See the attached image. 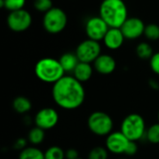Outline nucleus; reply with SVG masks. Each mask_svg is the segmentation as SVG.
I'll use <instances>...</instances> for the list:
<instances>
[{"mask_svg":"<svg viewBox=\"0 0 159 159\" xmlns=\"http://www.w3.org/2000/svg\"><path fill=\"white\" fill-rule=\"evenodd\" d=\"M52 98L61 109L75 110L84 103L86 91L82 83L74 75H64L53 84Z\"/></svg>","mask_w":159,"mask_h":159,"instance_id":"f257e3e1","label":"nucleus"},{"mask_svg":"<svg viewBox=\"0 0 159 159\" xmlns=\"http://www.w3.org/2000/svg\"><path fill=\"white\" fill-rule=\"evenodd\" d=\"M99 12L110 28H120L129 18L128 7L123 0H102Z\"/></svg>","mask_w":159,"mask_h":159,"instance_id":"f03ea898","label":"nucleus"},{"mask_svg":"<svg viewBox=\"0 0 159 159\" xmlns=\"http://www.w3.org/2000/svg\"><path fill=\"white\" fill-rule=\"evenodd\" d=\"M34 74L39 80L48 84H55L65 75L60 61L54 58L39 60L34 66Z\"/></svg>","mask_w":159,"mask_h":159,"instance_id":"7ed1b4c3","label":"nucleus"},{"mask_svg":"<svg viewBox=\"0 0 159 159\" xmlns=\"http://www.w3.org/2000/svg\"><path fill=\"white\" fill-rule=\"evenodd\" d=\"M146 125L143 117L136 113L128 115L121 123V132L132 142H138L145 137Z\"/></svg>","mask_w":159,"mask_h":159,"instance_id":"20e7f679","label":"nucleus"},{"mask_svg":"<svg viewBox=\"0 0 159 159\" xmlns=\"http://www.w3.org/2000/svg\"><path fill=\"white\" fill-rule=\"evenodd\" d=\"M88 128L94 135L107 137L113 132L114 121L107 113L95 111L88 118Z\"/></svg>","mask_w":159,"mask_h":159,"instance_id":"39448f33","label":"nucleus"},{"mask_svg":"<svg viewBox=\"0 0 159 159\" xmlns=\"http://www.w3.org/2000/svg\"><path fill=\"white\" fill-rule=\"evenodd\" d=\"M68 18L63 9L53 7L50 10L46 12L43 17L44 29L52 34L62 32L67 25Z\"/></svg>","mask_w":159,"mask_h":159,"instance_id":"423d86ee","label":"nucleus"},{"mask_svg":"<svg viewBox=\"0 0 159 159\" xmlns=\"http://www.w3.org/2000/svg\"><path fill=\"white\" fill-rule=\"evenodd\" d=\"M102 47L99 41H95L92 39H86L79 43L75 49V54L82 62L91 63L96 61V59L102 54Z\"/></svg>","mask_w":159,"mask_h":159,"instance_id":"0eeeda50","label":"nucleus"},{"mask_svg":"<svg viewBox=\"0 0 159 159\" xmlns=\"http://www.w3.org/2000/svg\"><path fill=\"white\" fill-rule=\"evenodd\" d=\"M33 22L32 15L24 8L9 12L7 18L8 28L15 33H21L30 28Z\"/></svg>","mask_w":159,"mask_h":159,"instance_id":"6e6552de","label":"nucleus"},{"mask_svg":"<svg viewBox=\"0 0 159 159\" xmlns=\"http://www.w3.org/2000/svg\"><path fill=\"white\" fill-rule=\"evenodd\" d=\"M109 28V25L100 16L89 18L85 24V32L88 38L95 41L103 40Z\"/></svg>","mask_w":159,"mask_h":159,"instance_id":"1a4fd4ad","label":"nucleus"},{"mask_svg":"<svg viewBox=\"0 0 159 159\" xmlns=\"http://www.w3.org/2000/svg\"><path fill=\"white\" fill-rule=\"evenodd\" d=\"M34 122L36 127L44 130L51 129L59 122V114L54 108L44 107L35 114Z\"/></svg>","mask_w":159,"mask_h":159,"instance_id":"9d476101","label":"nucleus"},{"mask_svg":"<svg viewBox=\"0 0 159 159\" xmlns=\"http://www.w3.org/2000/svg\"><path fill=\"white\" fill-rule=\"evenodd\" d=\"M129 142L121 131H113L106 137L105 148L114 155H125Z\"/></svg>","mask_w":159,"mask_h":159,"instance_id":"9b49d317","label":"nucleus"},{"mask_svg":"<svg viewBox=\"0 0 159 159\" xmlns=\"http://www.w3.org/2000/svg\"><path fill=\"white\" fill-rule=\"evenodd\" d=\"M145 26L146 25L144 24L143 20L137 17H131L127 19L120 29L126 39L134 40L138 39L144 34Z\"/></svg>","mask_w":159,"mask_h":159,"instance_id":"f8f14e48","label":"nucleus"},{"mask_svg":"<svg viewBox=\"0 0 159 159\" xmlns=\"http://www.w3.org/2000/svg\"><path fill=\"white\" fill-rule=\"evenodd\" d=\"M93 68L101 75H110L116 68V61L109 54H101L93 62Z\"/></svg>","mask_w":159,"mask_h":159,"instance_id":"ddd939ff","label":"nucleus"},{"mask_svg":"<svg viewBox=\"0 0 159 159\" xmlns=\"http://www.w3.org/2000/svg\"><path fill=\"white\" fill-rule=\"evenodd\" d=\"M125 39L126 38L120 28H109L103 38V43L107 48L116 50L122 47Z\"/></svg>","mask_w":159,"mask_h":159,"instance_id":"4468645a","label":"nucleus"},{"mask_svg":"<svg viewBox=\"0 0 159 159\" xmlns=\"http://www.w3.org/2000/svg\"><path fill=\"white\" fill-rule=\"evenodd\" d=\"M93 69L94 68L93 66H91L90 63L79 61V63L77 64V66L73 72V75L79 82L84 83L91 78L93 74Z\"/></svg>","mask_w":159,"mask_h":159,"instance_id":"2eb2a0df","label":"nucleus"},{"mask_svg":"<svg viewBox=\"0 0 159 159\" xmlns=\"http://www.w3.org/2000/svg\"><path fill=\"white\" fill-rule=\"evenodd\" d=\"M59 61L65 73H73L75 67L77 66V64L79 63V60L76 54L72 52L63 53L60 57Z\"/></svg>","mask_w":159,"mask_h":159,"instance_id":"dca6fc26","label":"nucleus"},{"mask_svg":"<svg viewBox=\"0 0 159 159\" xmlns=\"http://www.w3.org/2000/svg\"><path fill=\"white\" fill-rule=\"evenodd\" d=\"M12 108L18 114H27L32 109V102L27 97L18 96L12 102Z\"/></svg>","mask_w":159,"mask_h":159,"instance_id":"f3484780","label":"nucleus"},{"mask_svg":"<svg viewBox=\"0 0 159 159\" xmlns=\"http://www.w3.org/2000/svg\"><path fill=\"white\" fill-rule=\"evenodd\" d=\"M19 159H45V152L36 146H27L19 154Z\"/></svg>","mask_w":159,"mask_h":159,"instance_id":"a211bd4d","label":"nucleus"},{"mask_svg":"<svg viewBox=\"0 0 159 159\" xmlns=\"http://www.w3.org/2000/svg\"><path fill=\"white\" fill-rule=\"evenodd\" d=\"M46 130L42 129L41 128L38 127H34L30 129V131L28 132L27 135V141L34 146H37L39 144H41L44 140H45V133Z\"/></svg>","mask_w":159,"mask_h":159,"instance_id":"6ab92c4d","label":"nucleus"},{"mask_svg":"<svg viewBox=\"0 0 159 159\" xmlns=\"http://www.w3.org/2000/svg\"><path fill=\"white\" fill-rule=\"evenodd\" d=\"M136 54L141 60H150L154 55V50L149 43L142 42L136 47Z\"/></svg>","mask_w":159,"mask_h":159,"instance_id":"aec40b11","label":"nucleus"},{"mask_svg":"<svg viewBox=\"0 0 159 159\" xmlns=\"http://www.w3.org/2000/svg\"><path fill=\"white\" fill-rule=\"evenodd\" d=\"M26 0H0V7H4L9 12L22 9Z\"/></svg>","mask_w":159,"mask_h":159,"instance_id":"412c9836","label":"nucleus"},{"mask_svg":"<svg viewBox=\"0 0 159 159\" xmlns=\"http://www.w3.org/2000/svg\"><path fill=\"white\" fill-rule=\"evenodd\" d=\"M146 140L153 144H158L159 143V122L153 124L146 129L145 133Z\"/></svg>","mask_w":159,"mask_h":159,"instance_id":"4be33fe9","label":"nucleus"},{"mask_svg":"<svg viewBox=\"0 0 159 159\" xmlns=\"http://www.w3.org/2000/svg\"><path fill=\"white\" fill-rule=\"evenodd\" d=\"M45 159H65V151L57 145L50 146L45 152Z\"/></svg>","mask_w":159,"mask_h":159,"instance_id":"5701e85b","label":"nucleus"},{"mask_svg":"<svg viewBox=\"0 0 159 159\" xmlns=\"http://www.w3.org/2000/svg\"><path fill=\"white\" fill-rule=\"evenodd\" d=\"M109 152L106 148L102 146H96L92 148L89 155L88 159H108Z\"/></svg>","mask_w":159,"mask_h":159,"instance_id":"b1692460","label":"nucleus"},{"mask_svg":"<svg viewBox=\"0 0 159 159\" xmlns=\"http://www.w3.org/2000/svg\"><path fill=\"white\" fill-rule=\"evenodd\" d=\"M145 37L151 41H156L159 39V25L156 23H150L145 26L144 34Z\"/></svg>","mask_w":159,"mask_h":159,"instance_id":"393cba45","label":"nucleus"},{"mask_svg":"<svg viewBox=\"0 0 159 159\" xmlns=\"http://www.w3.org/2000/svg\"><path fill=\"white\" fill-rule=\"evenodd\" d=\"M34 7L37 11L46 13L53 7V2L52 0H34Z\"/></svg>","mask_w":159,"mask_h":159,"instance_id":"a878e982","label":"nucleus"},{"mask_svg":"<svg viewBox=\"0 0 159 159\" xmlns=\"http://www.w3.org/2000/svg\"><path fill=\"white\" fill-rule=\"evenodd\" d=\"M150 67L156 75H159V52L154 53L150 59Z\"/></svg>","mask_w":159,"mask_h":159,"instance_id":"bb28decb","label":"nucleus"},{"mask_svg":"<svg viewBox=\"0 0 159 159\" xmlns=\"http://www.w3.org/2000/svg\"><path fill=\"white\" fill-rule=\"evenodd\" d=\"M138 149H139V147H138L137 142L130 141L129 143V145H128V147H127V150L125 152V155L128 156V157H132V156H134V155L137 154Z\"/></svg>","mask_w":159,"mask_h":159,"instance_id":"cd10ccee","label":"nucleus"},{"mask_svg":"<svg viewBox=\"0 0 159 159\" xmlns=\"http://www.w3.org/2000/svg\"><path fill=\"white\" fill-rule=\"evenodd\" d=\"M79 158V154L76 149L70 148L65 151V159H77Z\"/></svg>","mask_w":159,"mask_h":159,"instance_id":"c85d7f7f","label":"nucleus"},{"mask_svg":"<svg viewBox=\"0 0 159 159\" xmlns=\"http://www.w3.org/2000/svg\"><path fill=\"white\" fill-rule=\"evenodd\" d=\"M26 147H27V141L25 139H23V138L18 139L14 143V148L17 149V150H20V152L21 150H23L24 148H26Z\"/></svg>","mask_w":159,"mask_h":159,"instance_id":"c756f323","label":"nucleus"},{"mask_svg":"<svg viewBox=\"0 0 159 159\" xmlns=\"http://www.w3.org/2000/svg\"><path fill=\"white\" fill-rule=\"evenodd\" d=\"M148 84H149V87L151 89H153L155 90H158L159 89V82L157 80H156V79H150L149 82H148Z\"/></svg>","mask_w":159,"mask_h":159,"instance_id":"7c9ffc66","label":"nucleus"},{"mask_svg":"<svg viewBox=\"0 0 159 159\" xmlns=\"http://www.w3.org/2000/svg\"><path fill=\"white\" fill-rule=\"evenodd\" d=\"M158 122H159V112H158Z\"/></svg>","mask_w":159,"mask_h":159,"instance_id":"2f4dec72","label":"nucleus"},{"mask_svg":"<svg viewBox=\"0 0 159 159\" xmlns=\"http://www.w3.org/2000/svg\"><path fill=\"white\" fill-rule=\"evenodd\" d=\"M119 159H127V158H119Z\"/></svg>","mask_w":159,"mask_h":159,"instance_id":"473e14b6","label":"nucleus"},{"mask_svg":"<svg viewBox=\"0 0 159 159\" xmlns=\"http://www.w3.org/2000/svg\"><path fill=\"white\" fill-rule=\"evenodd\" d=\"M77 159H82V158H80V157H79V158H77Z\"/></svg>","mask_w":159,"mask_h":159,"instance_id":"72a5a7b5","label":"nucleus"}]
</instances>
